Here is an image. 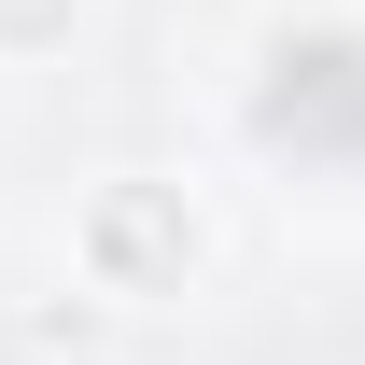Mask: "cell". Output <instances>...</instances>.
I'll return each instance as SVG.
<instances>
[{
	"label": "cell",
	"mask_w": 365,
	"mask_h": 365,
	"mask_svg": "<svg viewBox=\"0 0 365 365\" xmlns=\"http://www.w3.org/2000/svg\"><path fill=\"white\" fill-rule=\"evenodd\" d=\"M56 267H71V295H98V309L169 323V309H197V295L225 281V197L197 169H155V155L85 169L71 211H56Z\"/></svg>",
	"instance_id": "cell-1"
},
{
	"label": "cell",
	"mask_w": 365,
	"mask_h": 365,
	"mask_svg": "<svg viewBox=\"0 0 365 365\" xmlns=\"http://www.w3.org/2000/svg\"><path fill=\"white\" fill-rule=\"evenodd\" d=\"M113 29V0H0V85H43Z\"/></svg>",
	"instance_id": "cell-2"
}]
</instances>
